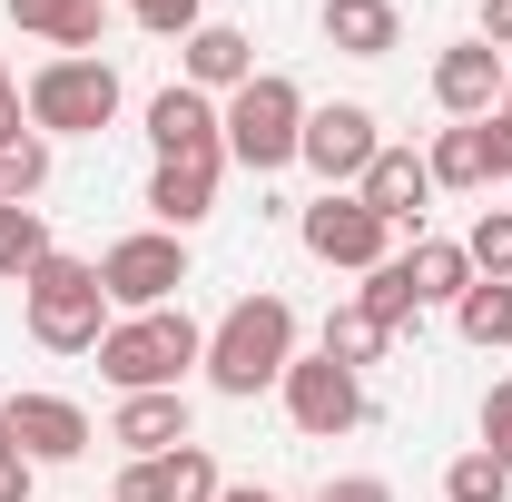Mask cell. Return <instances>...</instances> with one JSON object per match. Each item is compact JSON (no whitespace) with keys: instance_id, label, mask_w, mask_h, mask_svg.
Here are the masks:
<instances>
[{"instance_id":"obj_1","label":"cell","mask_w":512,"mask_h":502,"mask_svg":"<svg viewBox=\"0 0 512 502\" xmlns=\"http://www.w3.org/2000/svg\"><path fill=\"white\" fill-rule=\"evenodd\" d=\"M296 365V306L286 296H237V306L217 315V335H207V384L217 394H266V384H286Z\"/></svg>"},{"instance_id":"obj_2","label":"cell","mask_w":512,"mask_h":502,"mask_svg":"<svg viewBox=\"0 0 512 502\" xmlns=\"http://www.w3.org/2000/svg\"><path fill=\"white\" fill-rule=\"evenodd\" d=\"M188 365H207V335H197L178 306L128 315V325H109V335H99V375L119 384V394H178V384H188Z\"/></svg>"},{"instance_id":"obj_3","label":"cell","mask_w":512,"mask_h":502,"mask_svg":"<svg viewBox=\"0 0 512 502\" xmlns=\"http://www.w3.org/2000/svg\"><path fill=\"white\" fill-rule=\"evenodd\" d=\"M20 306H30V335L50 355H99V335H109V286L79 256H40L20 276Z\"/></svg>"},{"instance_id":"obj_4","label":"cell","mask_w":512,"mask_h":502,"mask_svg":"<svg viewBox=\"0 0 512 502\" xmlns=\"http://www.w3.org/2000/svg\"><path fill=\"white\" fill-rule=\"evenodd\" d=\"M217 119H227V158H237V168H256V178H276V168L306 148V89H296L286 69H256V79L217 109Z\"/></svg>"},{"instance_id":"obj_5","label":"cell","mask_w":512,"mask_h":502,"mask_svg":"<svg viewBox=\"0 0 512 502\" xmlns=\"http://www.w3.org/2000/svg\"><path fill=\"white\" fill-rule=\"evenodd\" d=\"M109 119H119V69L99 50H69V60L30 69V128L40 138H99Z\"/></svg>"},{"instance_id":"obj_6","label":"cell","mask_w":512,"mask_h":502,"mask_svg":"<svg viewBox=\"0 0 512 502\" xmlns=\"http://www.w3.org/2000/svg\"><path fill=\"white\" fill-rule=\"evenodd\" d=\"M99 286H109V306L158 315L178 286H188V247H178L168 227H138V237H119V247L99 256Z\"/></svg>"},{"instance_id":"obj_7","label":"cell","mask_w":512,"mask_h":502,"mask_svg":"<svg viewBox=\"0 0 512 502\" xmlns=\"http://www.w3.org/2000/svg\"><path fill=\"white\" fill-rule=\"evenodd\" d=\"M296 237H306V256H325V266H355V276H375L384 247H394V227H384L375 207L355 188H325L306 217H296Z\"/></svg>"},{"instance_id":"obj_8","label":"cell","mask_w":512,"mask_h":502,"mask_svg":"<svg viewBox=\"0 0 512 502\" xmlns=\"http://www.w3.org/2000/svg\"><path fill=\"white\" fill-rule=\"evenodd\" d=\"M286 414H296V434H316V443L355 434L365 424V375L335 365V355H296L286 365Z\"/></svg>"},{"instance_id":"obj_9","label":"cell","mask_w":512,"mask_h":502,"mask_svg":"<svg viewBox=\"0 0 512 502\" xmlns=\"http://www.w3.org/2000/svg\"><path fill=\"white\" fill-rule=\"evenodd\" d=\"M306 168H316L325 188H365V168L384 158L375 138V109L365 99H335V109H306V148H296Z\"/></svg>"},{"instance_id":"obj_10","label":"cell","mask_w":512,"mask_h":502,"mask_svg":"<svg viewBox=\"0 0 512 502\" xmlns=\"http://www.w3.org/2000/svg\"><path fill=\"white\" fill-rule=\"evenodd\" d=\"M148 148H158V158H227V119H217V99L188 89V79H168V89L148 99Z\"/></svg>"},{"instance_id":"obj_11","label":"cell","mask_w":512,"mask_h":502,"mask_svg":"<svg viewBox=\"0 0 512 502\" xmlns=\"http://www.w3.org/2000/svg\"><path fill=\"white\" fill-rule=\"evenodd\" d=\"M0 414H10V443H20L30 463H79V453L99 443V434H89V414H79L69 394H10Z\"/></svg>"},{"instance_id":"obj_12","label":"cell","mask_w":512,"mask_h":502,"mask_svg":"<svg viewBox=\"0 0 512 502\" xmlns=\"http://www.w3.org/2000/svg\"><path fill=\"white\" fill-rule=\"evenodd\" d=\"M503 79H512V60L493 40H453L434 60V99H444V119H493L503 109Z\"/></svg>"},{"instance_id":"obj_13","label":"cell","mask_w":512,"mask_h":502,"mask_svg":"<svg viewBox=\"0 0 512 502\" xmlns=\"http://www.w3.org/2000/svg\"><path fill=\"white\" fill-rule=\"evenodd\" d=\"M109 443H128V463H158V453H178V443H188V394H119Z\"/></svg>"},{"instance_id":"obj_14","label":"cell","mask_w":512,"mask_h":502,"mask_svg":"<svg viewBox=\"0 0 512 502\" xmlns=\"http://www.w3.org/2000/svg\"><path fill=\"white\" fill-rule=\"evenodd\" d=\"M217 168H227V158H158V168H148V207H158L168 237H188L197 217L217 207Z\"/></svg>"},{"instance_id":"obj_15","label":"cell","mask_w":512,"mask_h":502,"mask_svg":"<svg viewBox=\"0 0 512 502\" xmlns=\"http://www.w3.org/2000/svg\"><path fill=\"white\" fill-rule=\"evenodd\" d=\"M365 207H375L384 227H424V197H434V168H424V158H414V148H384L375 168H365Z\"/></svg>"},{"instance_id":"obj_16","label":"cell","mask_w":512,"mask_h":502,"mask_svg":"<svg viewBox=\"0 0 512 502\" xmlns=\"http://www.w3.org/2000/svg\"><path fill=\"white\" fill-rule=\"evenodd\" d=\"M316 30H325V50H345V60H384L404 40V10L394 0H325Z\"/></svg>"},{"instance_id":"obj_17","label":"cell","mask_w":512,"mask_h":502,"mask_svg":"<svg viewBox=\"0 0 512 502\" xmlns=\"http://www.w3.org/2000/svg\"><path fill=\"white\" fill-rule=\"evenodd\" d=\"M247 79H256V40L227 30V20H197L188 30V89H227V99H237Z\"/></svg>"},{"instance_id":"obj_18","label":"cell","mask_w":512,"mask_h":502,"mask_svg":"<svg viewBox=\"0 0 512 502\" xmlns=\"http://www.w3.org/2000/svg\"><path fill=\"white\" fill-rule=\"evenodd\" d=\"M404 276H414V306H453L473 286V256H463V237H414L404 247Z\"/></svg>"},{"instance_id":"obj_19","label":"cell","mask_w":512,"mask_h":502,"mask_svg":"<svg viewBox=\"0 0 512 502\" xmlns=\"http://www.w3.org/2000/svg\"><path fill=\"white\" fill-rule=\"evenodd\" d=\"M10 20H20V30H40L50 50H99L109 0H10Z\"/></svg>"},{"instance_id":"obj_20","label":"cell","mask_w":512,"mask_h":502,"mask_svg":"<svg viewBox=\"0 0 512 502\" xmlns=\"http://www.w3.org/2000/svg\"><path fill=\"white\" fill-rule=\"evenodd\" d=\"M424 168H434V188H493V138H483V119H453Z\"/></svg>"},{"instance_id":"obj_21","label":"cell","mask_w":512,"mask_h":502,"mask_svg":"<svg viewBox=\"0 0 512 502\" xmlns=\"http://www.w3.org/2000/svg\"><path fill=\"white\" fill-rule=\"evenodd\" d=\"M453 325H463V345H512V286L503 276H473L453 296Z\"/></svg>"},{"instance_id":"obj_22","label":"cell","mask_w":512,"mask_h":502,"mask_svg":"<svg viewBox=\"0 0 512 502\" xmlns=\"http://www.w3.org/2000/svg\"><path fill=\"white\" fill-rule=\"evenodd\" d=\"M40 188H50V138H40V128H20V138L0 148V207H30Z\"/></svg>"},{"instance_id":"obj_23","label":"cell","mask_w":512,"mask_h":502,"mask_svg":"<svg viewBox=\"0 0 512 502\" xmlns=\"http://www.w3.org/2000/svg\"><path fill=\"white\" fill-rule=\"evenodd\" d=\"M158 493H168V502H217V493H227V483H217V453H207V443L158 453Z\"/></svg>"},{"instance_id":"obj_24","label":"cell","mask_w":512,"mask_h":502,"mask_svg":"<svg viewBox=\"0 0 512 502\" xmlns=\"http://www.w3.org/2000/svg\"><path fill=\"white\" fill-rule=\"evenodd\" d=\"M384 345H394V335H384L365 306H335V315H325V355H335V365H355V375H365Z\"/></svg>"},{"instance_id":"obj_25","label":"cell","mask_w":512,"mask_h":502,"mask_svg":"<svg viewBox=\"0 0 512 502\" xmlns=\"http://www.w3.org/2000/svg\"><path fill=\"white\" fill-rule=\"evenodd\" d=\"M40 256H60L50 247V217L40 207H0V276H30Z\"/></svg>"},{"instance_id":"obj_26","label":"cell","mask_w":512,"mask_h":502,"mask_svg":"<svg viewBox=\"0 0 512 502\" xmlns=\"http://www.w3.org/2000/svg\"><path fill=\"white\" fill-rule=\"evenodd\" d=\"M355 306L375 315L384 335H394V325H414V315H424V306H414V276H404V256H384L375 276H365V296H355Z\"/></svg>"},{"instance_id":"obj_27","label":"cell","mask_w":512,"mask_h":502,"mask_svg":"<svg viewBox=\"0 0 512 502\" xmlns=\"http://www.w3.org/2000/svg\"><path fill=\"white\" fill-rule=\"evenodd\" d=\"M444 502H512V473L473 443V453H453V463H444Z\"/></svg>"},{"instance_id":"obj_28","label":"cell","mask_w":512,"mask_h":502,"mask_svg":"<svg viewBox=\"0 0 512 502\" xmlns=\"http://www.w3.org/2000/svg\"><path fill=\"white\" fill-rule=\"evenodd\" d=\"M463 256H473V276H503L512 286V207H483L473 237H463Z\"/></svg>"},{"instance_id":"obj_29","label":"cell","mask_w":512,"mask_h":502,"mask_svg":"<svg viewBox=\"0 0 512 502\" xmlns=\"http://www.w3.org/2000/svg\"><path fill=\"white\" fill-rule=\"evenodd\" d=\"M483 453H493V463L512 473V375L493 384V394H483Z\"/></svg>"},{"instance_id":"obj_30","label":"cell","mask_w":512,"mask_h":502,"mask_svg":"<svg viewBox=\"0 0 512 502\" xmlns=\"http://www.w3.org/2000/svg\"><path fill=\"white\" fill-rule=\"evenodd\" d=\"M138 10V30H158V40H188L197 30V0H128Z\"/></svg>"},{"instance_id":"obj_31","label":"cell","mask_w":512,"mask_h":502,"mask_svg":"<svg viewBox=\"0 0 512 502\" xmlns=\"http://www.w3.org/2000/svg\"><path fill=\"white\" fill-rule=\"evenodd\" d=\"M316 502H394V483H384V473H325Z\"/></svg>"},{"instance_id":"obj_32","label":"cell","mask_w":512,"mask_h":502,"mask_svg":"<svg viewBox=\"0 0 512 502\" xmlns=\"http://www.w3.org/2000/svg\"><path fill=\"white\" fill-rule=\"evenodd\" d=\"M483 138H493V178H512V79H503V109L483 119Z\"/></svg>"},{"instance_id":"obj_33","label":"cell","mask_w":512,"mask_h":502,"mask_svg":"<svg viewBox=\"0 0 512 502\" xmlns=\"http://www.w3.org/2000/svg\"><path fill=\"white\" fill-rule=\"evenodd\" d=\"M109 502H168V493H158V463H128V473H119V493H109Z\"/></svg>"},{"instance_id":"obj_34","label":"cell","mask_w":512,"mask_h":502,"mask_svg":"<svg viewBox=\"0 0 512 502\" xmlns=\"http://www.w3.org/2000/svg\"><path fill=\"white\" fill-rule=\"evenodd\" d=\"M483 40H493V50L512 60V0H483Z\"/></svg>"},{"instance_id":"obj_35","label":"cell","mask_w":512,"mask_h":502,"mask_svg":"<svg viewBox=\"0 0 512 502\" xmlns=\"http://www.w3.org/2000/svg\"><path fill=\"white\" fill-rule=\"evenodd\" d=\"M0 502H30V453H10V463H0Z\"/></svg>"},{"instance_id":"obj_36","label":"cell","mask_w":512,"mask_h":502,"mask_svg":"<svg viewBox=\"0 0 512 502\" xmlns=\"http://www.w3.org/2000/svg\"><path fill=\"white\" fill-rule=\"evenodd\" d=\"M20 119H30V99H20V89H0V148L20 138Z\"/></svg>"},{"instance_id":"obj_37","label":"cell","mask_w":512,"mask_h":502,"mask_svg":"<svg viewBox=\"0 0 512 502\" xmlns=\"http://www.w3.org/2000/svg\"><path fill=\"white\" fill-rule=\"evenodd\" d=\"M217 502H286V493H266V483H227Z\"/></svg>"},{"instance_id":"obj_38","label":"cell","mask_w":512,"mask_h":502,"mask_svg":"<svg viewBox=\"0 0 512 502\" xmlns=\"http://www.w3.org/2000/svg\"><path fill=\"white\" fill-rule=\"evenodd\" d=\"M10 453H20V443H10V414H0V463H10Z\"/></svg>"},{"instance_id":"obj_39","label":"cell","mask_w":512,"mask_h":502,"mask_svg":"<svg viewBox=\"0 0 512 502\" xmlns=\"http://www.w3.org/2000/svg\"><path fill=\"white\" fill-rule=\"evenodd\" d=\"M0 89H10V69H0Z\"/></svg>"}]
</instances>
